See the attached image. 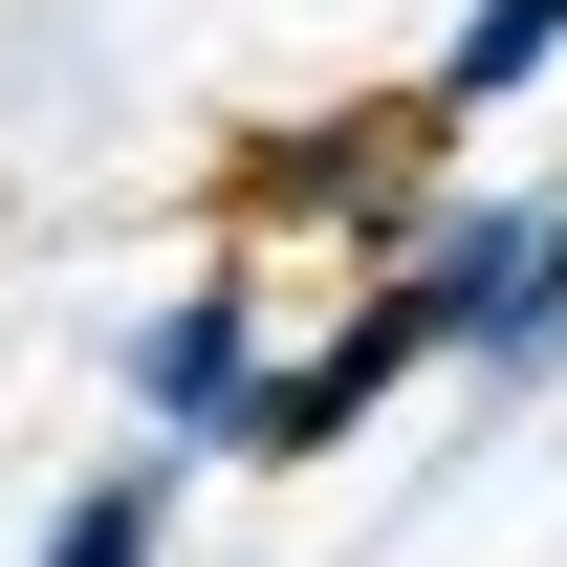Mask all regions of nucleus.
<instances>
[{
  "label": "nucleus",
  "instance_id": "2",
  "mask_svg": "<svg viewBox=\"0 0 567 567\" xmlns=\"http://www.w3.org/2000/svg\"><path fill=\"white\" fill-rule=\"evenodd\" d=\"M262 262H218V284H175V306H153L132 328V393H153V436H175V458H218V436H240V393H262Z\"/></svg>",
  "mask_w": 567,
  "mask_h": 567
},
{
  "label": "nucleus",
  "instance_id": "1",
  "mask_svg": "<svg viewBox=\"0 0 567 567\" xmlns=\"http://www.w3.org/2000/svg\"><path fill=\"white\" fill-rule=\"evenodd\" d=\"M458 110L393 87V110H328V132H240V218H328V240H415Z\"/></svg>",
  "mask_w": 567,
  "mask_h": 567
},
{
  "label": "nucleus",
  "instance_id": "4",
  "mask_svg": "<svg viewBox=\"0 0 567 567\" xmlns=\"http://www.w3.org/2000/svg\"><path fill=\"white\" fill-rule=\"evenodd\" d=\"M524 306H546V371H567V197H546V284H524Z\"/></svg>",
  "mask_w": 567,
  "mask_h": 567
},
{
  "label": "nucleus",
  "instance_id": "3",
  "mask_svg": "<svg viewBox=\"0 0 567 567\" xmlns=\"http://www.w3.org/2000/svg\"><path fill=\"white\" fill-rule=\"evenodd\" d=\"M153 546H175V436H153V458H110V481L44 524V567H153Z\"/></svg>",
  "mask_w": 567,
  "mask_h": 567
}]
</instances>
